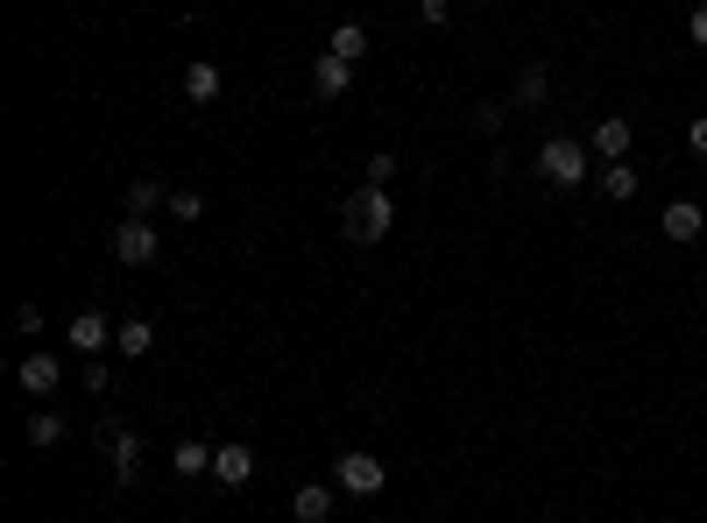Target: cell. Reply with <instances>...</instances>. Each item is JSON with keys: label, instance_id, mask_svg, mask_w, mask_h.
Listing matches in <instances>:
<instances>
[{"label": "cell", "instance_id": "4fadbf2b", "mask_svg": "<svg viewBox=\"0 0 707 523\" xmlns=\"http://www.w3.org/2000/svg\"><path fill=\"white\" fill-rule=\"evenodd\" d=\"M311 85H319L326 99H340V93L354 85V64H347V57H333V50H319V64H311Z\"/></svg>", "mask_w": 707, "mask_h": 523}, {"label": "cell", "instance_id": "8fae6325", "mask_svg": "<svg viewBox=\"0 0 707 523\" xmlns=\"http://www.w3.org/2000/svg\"><path fill=\"white\" fill-rule=\"evenodd\" d=\"M213 453H220V445H205V439H177L170 474H177V482H199V474H213Z\"/></svg>", "mask_w": 707, "mask_h": 523}, {"label": "cell", "instance_id": "603a6c76", "mask_svg": "<svg viewBox=\"0 0 707 523\" xmlns=\"http://www.w3.org/2000/svg\"><path fill=\"white\" fill-rule=\"evenodd\" d=\"M389 177H397V156H389V148H375V156H368V185H389Z\"/></svg>", "mask_w": 707, "mask_h": 523}, {"label": "cell", "instance_id": "e0dca14e", "mask_svg": "<svg viewBox=\"0 0 707 523\" xmlns=\"http://www.w3.org/2000/svg\"><path fill=\"white\" fill-rule=\"evenodd\" d=\"M326 50L347 57V64H361V57H368V28H361V22H340L333 36H326Z\"/></svg>", "mask_w": 707, "mask_h": 523}, {"label": "cell", "instance_id": "3957f363", "mask_svg": "<svg viewBox=\"0 0 707 523\" xmlns=\"http://www.w3.org/2000/svg\"><path fill=\"white\" fill-rule=\"evenodd\" d=\"M382 482H389V474H382V453H361V445H354V453H340V467H333V488H340V496H361V502H368V496H382Z\"/></svg>", "mask_w": 707, "mask_h": 523}, {"label": "cell", "instance_id": "d6986e66", "mask_svg": "<svg viewBox=\"0 0 707 523\" xmlns=\"http://www.w3.org/2000/svg\"><path fill=\"white\" fill-rule=\"evenodd\" d=\"M22 431H28V445H57V439H64V417H57V411H43V403H36Z\"/></svg>", "mask_w": 707, "mask_h": 523}, {"label": "cell", "instance_id": "2e32d148", "mask_svg": "<svg viewBox=\"0 0 707 523\" xmlns=\"http://www.w3.org/2000/svg\"><path fill=\"white\" fill-rule=\"evenodd\" d=\"M552 99V71L545 64H523L517 71V107H545Z\"/></svg>", "mask_w": 707, "mask_h": 523}, {"label": "cell", "instance_id": "ffe728a7", "mask_svg": "<svg viewBox=\"0 0 707 523\" xmlns=\"http://www.w3.org/2000/svg\"><path fill=\"white\" fill-rule=\"evenodd\" d=\"M637 185L644 177L629 170V163H601V191H609V199H637Z\"/></svg>", "mask_w": 707, "mask_h": 523}, {"label": "cell", "instance_id": "8992f818", "mask_svg": "<svg viewBox=\"0 0 707 523\" xmlns=\"http://www.w3.org/2000/svg\"><path fill=\"white\" fill-rule=\"evenodd\" d=\"M629 142H637V128H629L623 114H601L594 134H588V148H594L601 163H623V156H629Z\"/></svg>", "mask_w": 707, "mask_h": 523}, {"label": "cell", "instance_id": "5b68a950", "mask_svg": "<svg viewBox=\"0 0 707 523\" xmlns=\"http://www.w3.org/2000/svg\"><path fill=\"white\" fill-rule=\"evenodd\" d=\"M114 255L128 269H149L156 262V227H149V219H120L114 227Z\"/></svg>", "mask_w": 707, "mask_h": 523}, {"label": "cell", "instance_id": "ba28073f", "mask_svg": "<svg viewBox=\"0 0 707 523\" xmlns=\"http://www.w3.org/2000/svg\"><path fill=\"white\" fill-rule=\"evenodd\" d=\"M114 333H120V325H107V311H79V319L64 325V340H71V347H79V354H99V347H107Z\"/></svg>", "mask_w": 707, "mask_h": 523}, {"label": "cell", "instance_id": "6da1fadb", "mask_svg": "<svg viewBox=\"0 0 707 523\" xmlns=\"http://www.w3.org/2000/svg\"><path fill=\"white\" fill-rule=\"evenodd\" d=\"M588 156L594 148L574 142V134H545V142H538V177L559 185V191H574V185H588Z\"/></svg>", "mask_w": 707, "mask_h": 523}, {"label": "cell", "instance_id": "52a82bcc", "mask_svg": "<svg viewBox=\"0 0 707 523\" xmlns=\"http://www.w3.org/2000/svg\"><path fill=\"white\" fill-rule=\"evenodd\" d=\"M248 474H255V445L227 439V445L213 453V482H220V488H248Z\"/></svg>", "mask_w": 707, "mask_h": 523}, {"label": "cell", "instance_id": "f546056e", "mask_svg": "<svg viewBox=\"0 0 707 523\" xmlns=\"http://www.w3.org/2000/svg\"><path fill=\"white\" fill-rule=\"evenodd\" d=\"M623 523H637V516H623Z\"/></svg>", "mask_w": 707, "mask_h": 523}, {"label": "cell", "instance_id": "cb8c5ba5", "mask_svg": "<svg viewBox=\"0 0 707 523\" xmlns=\"http://www.w3.org/2000/svg\"><path fill=\"white\" fill-rule=\"evenodd\" d=\"M417 14H425L432 28H446V22H453V0H417Z\"/></svg>", "mask_w": 707, "mask_h": 523}, {"label": "cell", "instance_id": "7402d4cb", "mask_svg": "<svg viewBox=\"0 0 707 523\" xmlns=\"http://www.w3.org/2000/svg\"><path fill=\"white\" fill-rule=\"evenodd\" d=\"M474 121H481V128H495V134H503V121H509V107H503V99H481V107H474Z\"/></svg>", "mask_w": 707, "mask_h": 523}, {"label": "cell", "instance_id": "484cf974", "mask_svg": "<svg viewBox=\"0 0 707 523\" xmlns=\"http://www.w3.org/2000/svg\"><path fill=\"white\" fill-rule=\"evenodd\" d=\"M686 43H694V50H707V8L686 14Z\"/></svg>", "mask_w": 707, "mask_h": 523}, {"label": "cell", "instance_id": "5bb4252c", "mask_svg": "<svg viewBox=\"0 0 707 523\" xmlns=\"http://www.w3.org/2000/svg\"><path fill=\"white\" fill-rule=\"evenodd\" d=\"M291 516L297 523H326V516H333V488H326V482H305L291 496Z\"/></svg>", "mask_w": 707, "mask_h": 523}, {"label": "cell", "instance_id": "7c38bea8", "mask_svg": "<svg viewBox=\"0 0 707 523\" xmlns=\"http://www.w3.org/2000/svg\"><path fill=\"white\" fill-rule=\"evenodd\" d=\"M185 99H191V107H213V99H220V64H213V57H191V64H185Z\"/></svg>", "mask_w": 707, "mask_h": 523}, {"label": "cell", "instance_id": "7a4b0ae2", "mask_svg": "<svg viewBox=\"0 0 707 523\" xmlns=\"http://www.w3.org/2000/svg\"><path fill=\"white\" fill-rule=\"evenodd\" d=\"M340 219H347V234H354V241H382V234L397 227V205H389V185H361L354 199H347V213H340Z\"/></svg>", "mask_w": 707, "mask_h": 523}, {"label": "cell", "instance_id": "277c9868", "mask_svg": "<svg viewBox=\"0 0 707 523\" xmlns=\"http://www.w3.org/2000/svg\"><path fill=\"white\" fill-rule=\"evenodd\" d=\"M99 445H107V460H114V482L120 488H134L142 482V431H128V425H99Z\"/></svg>", "mask_w": 707, "mask_h": 523}, {"label": "cell", "instance_id": "4dcf8cb0", "mask_svg": "<svg viewBox=\"0 0 707 523\" xmlns=\"http://www.w3.org/2000/svg\"><path fill=\"white\" fill-rule=\"evenodd\" d=\"M700 8H707V0H700Z\"/></svg>", "mask_w": 707, "mask_h": 523}, {"label": "cell", "instance_id": "4316f807", "mask_svg": "<svg viewBox=\"0 0 707 523\" xmlns=\"http://www.w3.org/2000/svg\"><path fill=\"white\" fill-rule=\"evenodd\" d=\"M79 382H85V390H93V396H107V382H114V376H107V368H99V354H93V368H85Z\"/></svg>", "mask_w": 707, "mask_h": 523}, {"label": "cell", "instance_id": "d4e9b609", "mask_svg": "<svg viewBox=\"0 0 707 523\" xmlns=\"http://www.w3.org/2000/svg\"><path fill=\"white\" fill-rule=\"evenodd\" d=\"M14 333L36 340V333H43V305H22V311H14Z\"/></svg>", "mask_w": 707, "mask_h": 523}, {"label": "cell", "instance_id": "44dd1931", "mask_svg": "<svg viewBox=\"0 0 707 523\" xmlns=\"http://www.w3.org/2000/svg\"><path fill=\"white\" fill-rule=\"evenodd\" d=\"M163 213L191 227V219H205V199H199V191H170V205H163Z\"/></svg>", "mask_w": 707, "mask_h": 523}, {"label": "cell", "instance_id": "f1b7e54d", "mask_svg": "<svg viewBox=\"0 0 707 523\" xmlns=\"http://www.w3.org/2000/svg\"><path fill=\"white\" fill-rule=\"evenodd\" d=\"M468 8H488V0H468Z\"/></svg>", "mask_w": 707, "mask_h": 523}, {"label": "cell", "instance_id": "9c48e42d", "mask_svg": "<svg viewBox=\"0 0 707 523\" xmlns=\"http://www.w3.org/2000/svg\"><path fill=\"white\" fill-rule=\"evenodd\" d=\"M14 382H22V390H28V396L43 403V396L57 390V382H64V368H57V354H28V361L14 368Z\"/></svg>", "mask_w": 707, "mask_h": 523}, {"label": "cell", "instance_id": "ac0fdd59", "mask_svg": "<svg viewBox=\"0 0 707 523\" xmlns=\"http://www.w3.org/2000/svg\"><path fill=\"white\" fill-rule=\"evenodd\" d=\"M156 205H170V191H156L149 177H134V185H128V219H149Z\"/></svg>", "mask_w": 707, "mask_h": 523}, {"label": "cell", "instance_id": "30bf717a", "mask_svg": "<svg viewBox=\"0 0 707 523\" xmlns=\"http://www.w3.org/2000/svg\"><path fill=\"white\" fill-rule=\"evenodd\" d=\"M700 227H707V213H700V199H672L665 205V241H700Z\"/></svg>", "mask_w": 707, "mask_h": 523}, {"label": "cell", "instance_id": "83f0119b", "mask_svg": "<svg viewBox=\"0 0 707 523\" xmlns=\"http://www.w3.org/2000/svg\"><path fill=\"white\" fill-rule=\"evenodd\" d=\"M686 148H694V156L707 163V114H700V121H694V128H686Z\"/></svg>", "mask_w": 707, "mask_h": 523}, {"label": "cell", "instance_id": "9a60e30c", "mask_svg": "<svg viewBox=\"0 0 707 523\" xmlns=\"http://www.w3.org/2000/svg\"><path fill=\"white\" fill-rule=\"evenodd\" d=\"M114 347H120V354H128V361H142V354H149V347H156V325H149V319H120V333H114Z\"/></svg>", "mask_w": 707, "mask_h": 523}]
</instances>
